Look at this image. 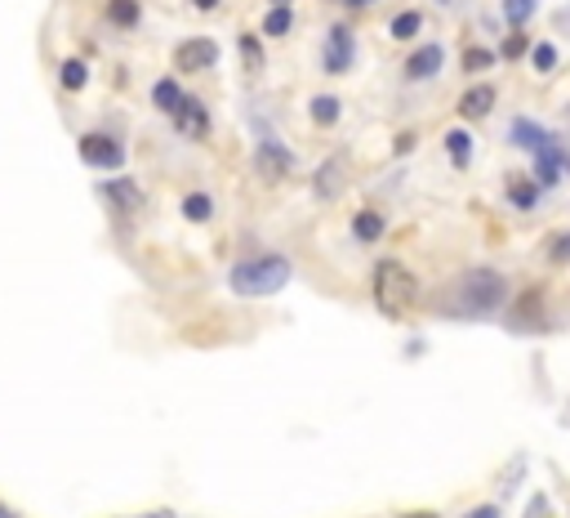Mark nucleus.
Masks as SVG:
<instances>
[{
  "mask_svg": "<svg viewBox=\"0 0 570 518\" xmlns=\"http://www.w3.org/2000/svg\"><path fill=\"white\" fill-rule=\"evenodd\" d=\"M468 518H499V509H494V505H477Z\"/></svg>",
  "mask_w": 570,
  "mask_h": 518,
  "instance_id": "nucleus-33",
  "label": "nucleus"
},
{
  "mask_svg": "<svg viewBox=\"0 0 570 518\" xmlns=\"http://www.w3.org/2000/svg\"><path fill=\"white\" fill-rule=\"evenodd\" d=\"M459 308L464 313H472V317H486V313H494L499 304L509 300V282L499 278L494 269H472V273H464L459 278Z\"/></svg>",
  "mask_w": 570,
  "mask_h": 518,
  "instance_id": "nucleus-3",
  "label": "nucleus"
},
{
  "mask_svg": "<svg viewBox=\"0 0 570 518\" xmlns=\"http://www.w3.org/2000/svg\"><path fill=\"white\" fill-rule=\"evenodd\" d=\"M259 174H267V179H281L285 170H290V153H285L281 144H259Z\"/></svg>",
  "mask_w": 570,
  "mask_h": 518,
  "instance_id": "nucleus-14",
  "label": "nucleus"
},
{
  "mask_svg": "<svg viewBox=\"0 0 570 518\" xmlns=\"http://www.w3.org/2000/svg\"><path fill=\"white\" fill-rule=\"evenodd\" d=\"M347 5H371V0H347Z\"/></svg>",
  "mask_w": 570,
  "mask_h": 518,
  "instance_id": "nucleus-36",
  "label": "nucleus"
},
{
  "mask_svg": "<svg viewBox=\"0 0 570 518\" xmlns=\"http://www.w3.org/2000/svg\"><path fill=\"white\" fill-rule=\"evenodd\" d=\"M419 295V282L414 273L401 264V259H379L375 269V304L388 313V317H401Z\"/></svg>",
  "mask_w": 570,
  "mask_h": 518,
  "instance_id": "nucleus-2",
  "label": "nucleus"
},
{
  "mask_svg": "<svg viewBox=\"0 0 570 518\" xmlns=\"http://www.w3.org/2000/svg\"><path fill=\"white\" fill-rule=\"evenodd\" d=\"M290 5H276V10H267V19H263V32L267 36H285V32H290Z\"/></svg>",
  "mask_w": 570,
  "mask_h": 518,
  "instance_id": "nucleus-24",
  "label": "nucleus"
},
{
  "mask_svg": "<svg viewBox=\"0 0 570 518\" xmlns=\"http://www.w3.org/2000/svg\"><path fill=\"white\" fill-rule=\"evenodd\" d=\"M214 63H219V45H214L209 36L183 41V45L174 49V68H179V72H205V68H214Z\"/></svg>",
  "mask_w": 570,
  "mask_h": 518,
  "instance_id": "nucleus-4",
  "label": "nucleus"
},
{
  "mask_svg": "<svg viewBox=\"0 0 570 518\" xmlns=\"http://www.w3.org/2000/svg\"><path fill=\"white\" fill-rule=\"evenodd\" d=\"M419 518H437V514H419Z\"/></svg>",
  "mask_w": 570,
  "mask_h": 518,
  "instance_id": "nucleus-38",
  "label": "nucleus"
},
{
  "mask_svg": "<svg viewBox=\"0 0 570 518\" xmlns=\"http://www.w3.org/2000/svg\"><path fill=\"white\" fill-rule=\"evenodd\" d=\"M347 63H352V32H347V27H330L326 72H347Z\"/></svg>",
  "mask_w": 570,
  "mask_h": 518,
  "instance_id": "nucleus-10",
  "label": "nucleus"
},
{
  "mask_svg": "<svg viewBox=\"0 0 570 518\" xmlns=\"http://www.w3.org/2000/svg\"><path fill=\"white\" fill-rule=\"evenodd\" d=\"M308 112H312V121H317V125H334V121L343 116V103H339L334 94H317V99L308 103Z\"/></svg>",
  "mask_w": 570,
  "mask_h": 518,
  "instance_id": "nucleus-16",
  "label": "nucleus"
},
{
  "mask_svg": "<svg viewBox=\"0 0 570 518\" xmlns=\"http://www.w3.org/2000/svg\"><path fill=\"white\" fill-rule=\"evenodd\" d=\"M442 63H446V49H442V45H419V49L406 58V81H428V77H437Z\"/></svg>",
  "mask_w": 570,
  "mask_h": 518,
  "instance_id": "nucleus-7",
  "label": "nucleus"
},
{
  "mask_svg": "<svg viewBox=\"0 0 570 518\" xmlns=\"http://www.w3.org/2000/svg\"><path fill=\"white\" fill-rule=\"evenodd\" d=\"M276 5H290V0H276Z\"/></svg>",
  "mask_w": 570,
  "mask_h": 518,
  "instance_id": "nucleus-39",
  "label": "nucleus"
},
{
  "mask_svg": "<svg viewBox=\"0 0 570 518\" xmlns=\"http://www.w3.org/2000/svg\"><path fill=\"white\" fill-rule=\"evenodd\" d=\"M490 108H494V86H472L464 99H459V116L464 121H481V116H490Z\"/></svg>",
  "mask_w": 570,
  "mask_h": 518,
  "instance_id": "nucleus-13",
  "label": "nucleus"
},
{
  "mask_svg": "<svg viewBox=\"0 0 570 518\" xmlns=\"http://www.w3.org/2000/svg\"><path fill=\"white\" fill-rule=\"evenodd\" d=\"M419 27H423V14H414V10H406V14H397V19H392V36H397V41L419 36Z\"/></svg>",
  "mask_w": 570,
  "mask_h": 518,
  "instance_id": "nucleus-25",
  "label": "nucleus"
},
{
  "mask_svg": "<svg viewBox=\"0 0 570 518\" xmlns=\"http://www.w3.org/2000/svg\"><path fill=\"white\" fill-rule=\"evenodd\" d=\"M152 103H157V108L170 116V112L183 103V90H179V81H157V86H152Z\"/></svg>",
  "mask_w": 570,
  "mask_h": 518,
  "instance_id": "nucleus-20",
  "label": "nucleus"
},
{
  "mask_svg": "<svg viewBox=\"0 0 570 518\" xmlns=\"http://www.w3.org/2000/svg\"><path fill=\"white\" fill-rule=\"evenodd\" d=\"M148 518H174V514H148Z\"/></svg>",
  "mask_w": 570,
  "mask_h": 518,
  "instance_id": "nucleus-37",
  "label": "nucleus"
},
{
  "mask_svg": "<svg viewBox=\"0 0 570 518\" xmlns=\"http://www.w3.org/2000/svg\"><path fill=\"white\" fill-rule=\"evenodd\" d=\"M107 19H112L116 27H134V23L142 19V5H138V0H112V5H107Z\"/></svg>",
  "mask_w": 570,
  "mask_h": 518,
  "instance_id": "nucleus-17",
  "label": "nucleus"
},
{
  "mask_svg": "<svg viewBox=\"0 0 570 518\" xmlns=\"http://www.w3.org/2000/svg\"><path fill=\"white\" fill-rule=\"evenodd\" d=\"M343 166H339V157H330V161H321V170L312 174V188H317V198L321 202H330V198H339V192H343Z\"/></svg>",
  "mask_w": 570,
  "mask_h": 518,
  "instance_id": "nucleus-12",
  "label": "nucleus"
},
{
  "mask_svg": "<svg viewBox=\"0 0 570 518\" xmlns=\"http://www.w3.org/2000/svg\"><path fill=\"white\" fill-rule=\"evenodd\" d=\"M509 322H513V331H522V336H539L544 331V300H539V291H526Z\"/></svg>",
  "mask_w": 570,
  "mask_h": 518,
  "instance_id": "nucleus-8",
  "label": "nucleus"
},
{
  "mask_svg": "<svg viewBox=\"0 0 570 518\" xmlns=\"http://www.w3.org/2000/svg\"><path fill=\"white\" fill-rule=\"evenodd\" d=\"M531 58H535V72H552L557 68V45H535Z\"/></svg>",
  "mask_w": 570,
  "mask_h": 518,
  "instance_id": "nucleus-27",
  "label": "nucleus"
},
{
  "mask_svg": "<svg viewBox=\"0 0 570 518\" xmlns=\"http://www.w3.org/2000/svg\"><path fill=\"white\" fill-rule=\"evenodd\" d=\"M548 259H552V264H570V233L548 241Z\"/></svg>",
  "mask_w": 570,
  "mask_h": 518,
  "instance_id": "nucleus-29",
  "label": "nucleus"
},
{
  "mask_svg": "<svg viewBox=\"0 0 570 518\" xmlns=\"http://www.w3.org/2000/svg\"><path fill=\"white\" fill-rule=\"evenodd\" d=\"M285 282H290V259L281 255H259V259H246L228 273V286L241 295V300H263V295H276Z\"/></svg>",
  "mask_w": 570,
  "mask_h": 518,
  "instance_id": "nucleus-1",
  "label": "nucleus"
},
{
  "mask_svg": "<svg viewBox=\"0 0 570 518\" xmlns=\"http://www.w3.org/2000/svg\"><path fill=\"white\" fill-rule=\"evenodd\" d=\"M214 5H219V0H196V10H214Z\"/></svg>",
  "mask_w": 570,
  "mask_h": 518,
  "instance_id": "nucleus-34",
  "label": "nucleus"
},
{
  "mask_svg": "<svg viewBox=\"0 0 570 518\" xmlns=\"http://www.w3.org/2000/svg\"><path fill=\"white\" fill-rule=\"evenodd\" d=\"M526 49H531V41H526V36H522V27H517V32L504 41V49H499V54H504V58H522Z\"/></svg>",
  "mask_w": 570,
  "mask_h": 518,
  "instance_id": "nucleus-30",
  "label": "nucleus"
},
{
  "mask_svg": "<svg viewBox=\"0 0 570 518\" xmlns=\"http://www.w3.org/2000/svg\"><path fill=\"white\" fill-rule=\"evenodd\" d=\"M209 211H214V202L205 198V192H192V198H183V215H187L192 224H205Z\"/></svg>",
  "mask_w": 570,
  "mask_h": 518,
  "instance_id": "nucleus-23",
  "label": "nucleus"
},
{
  "mask_svg": "<svg viewBox=\"0 0 570 518\" xmlns=\"http://www.w3.org/2000/svg\"><path fill=\"white\" fill-rule=\"evenodd\" d=\"M446 153L455 166H468V153H472V139H468V130H451L446 135Z\"/></svg>",
  "mask_w": 570,
  "mask_h": 518,
  "instance_id": "nucleus-22",
  "label": "nucleus"
},
{
  "mask_svg": "<svg viewBox=\"0 0 570 518\" xmlns=\"http://www.w3.org/2000/svg\"><path fill=\"white\" fill-rule=\"evenodd\" d=\"M103 198L112 202V206H121V211H142V192H138V183L134 179H107L103 183Z\"/></svg>",
  "mask_w": 570,
  "mask_h": 518,
  "instance_id": "nucleus-9",
  "label": "nucleus"
},
{
  "mask_svg": "<svg viewBox=\"0 0 570 518\" xmlns=\"http://www.w3.org/2000/svg\"><path fill=\"white\" fill-rule=\"evenodd\" d=\"M0 518H19V514H10V509H5V505H0Z\"/></svg>",
  "mask_w": 570,
  "mask_h": 518,
  "instance_id": "nucleus-35",
  "label": "nucleus"
},
{
  "mask_svg": "<svg viewBox=\"0 0 570 518\" xmlns=\"http://www.w3.org/2000/svg\"><path fill=\"white\" fill-rule=\"evenodd\" d=\"M170 121H174V130H179L183 139H205V135H209V112H205L201 99H183V103L170 112Z\"/></svg>",
  "mask_w": 570,
  "mask_h": 518,
  "instance_id": "nucleus-6",
  "label": "nucleus"
},
{
  "mask_svg": "<svg viewBox=\"0 0 570 518\" xmlns=\"http://www.w3.org/2000/svg\"><path fill=\"white\" fill-rule=\"evenodd\" d=\"M58 77H62V90H71V94H77V90H86V81H90V68H86L81 58H67Z\"/></svg>",
  "mask_w": 570,
  "mask_h": 518,
  "instance_id": "nucleus-18",
  "label": "nucleus"
},
{
  "mask_svg": "<svg viewBox=\"0 0 570 518\" xmlns=\"http://www.w3.org/2000/svg\"><path fill=\"white\" fill-rule=\"evenodd\" d=\"M241 54H246V68L254 72V68H259V41H254V36H246V41H241Z\"/></svg>",
  "mask_w": 570,
  "mask_h": 518,
  "instance_id": "nucleus-31",
  "label": "nucleus"
},
{
  "mask_svg": "<svg viewBox=\"0 0 570 518\" xmlns=\"http://www.w3.org/2000/svg\"><path fill=\"white\" fill-rule=\"evenodd\" d=\"M509 202L522 206V211L535 206V202H539V183H535V179H513V183H509Z\"/></svg>",
  "mask_w": 570,
  "mask_h": 518,
  "instance_id": "nucleus-21",
  "label": "nucleus"
},
{
  "mask_svg": "<svg viewBox=\"0 0 570 518\" xmlns=\"http://www.w3.org/2000/svg\"><path fill=\"white\" fill-rule=\"evenodd\" d=\"M531 14H535V0H504V19H509L513 27H522Z\"/></svg>",
  "mask_w": 570,
  "mask_h": 518,
  "instance_id": "nucleus-26",
  "label": "nucleus"
},
{
  "mask_svg": "<svg viewBox=\"0 0 570 518\" xmlns=\"http://www.w3.org/2000/svg\"><path fill=\"white\" fill-rule=\"evenodd\" d=\"M81 161L99 166V170H121L125 166V148L112 135H86L81 139Z\"/></svg>",
  "mask_w": 570,
  "mask_h": 518,
  "instance_id": "nucleus-5",
  "label": "nucleus"
},
{
  "mask_svg": "<svg viewBox=\"0 0 570 518\" xmlns=\"http://www.w3.org/2000/svg\"><path fill=\"white\" fill-rule=\"evenodd\" d=\"M414 148V135H397V157H406Z\"/></svg>",
  "mask_w": 570,
  "mask_h": 518,
  "instance_id": "nucleus-32",
  "label": "nucleus"
},
{
  "mask_svg": "<svg viewBox=\"0 0 570 518\" xmlns=\"http://www.w3.org/2000/svg\"><path fill=\"white\" fill-rule=\"evenodd\" d=\"M535 183H539V188H557V183H561V153H557V148L535 153Z\"/></svg>",
  "mask_w": 570,
  "mask_h": 518,
  "instance_id": "nucleus-15",
  "label": "nucleus"
},
{
  "mask_svg": "<svg viewBox=\"0 0 570 518\" xmlns=\"http://www.w3.org/2000/svg\"><path fill=\"white\" fill-rule=\"evenodd\" d=\"M352 233L362 237V241H375V237H384V215L379 211H362L352 219Z\"/></svg>",
  "mask_w": 570,
  "mask_h": 518,
  "instance_id": "nucleus-19",
  "label": "nucleus"
},
{
  "mask_svg": "<svg viewBox=\"0 0 570 518\" xmlns=\"http://www.w3.org/2000/svg\"><path fill=\"white\" fill-rule=\"evenodd\" d=\"M490 63H494L490 49H468V54H464V72H486Z\"/></svg>",
  "mask_w": 570,
  "mask_h": 518,
  "instance_id": "nucleus-28",
  "label": "nucleus"
},
{
  "mask_svg": "<svg viewBox=\"0 0 570 518\" xmlns=\"http://www.w3.org/2000/svg\"><path fill=\"white\" fill-rule=\"evenodd\" d=\"M513 144H517V148H526L531 157H535V153H544V148H557V139L548 135V130H539L535 121H513Z\"/></svg>",
  "mask_w": 570,
  "mask_h": 518,
  "instance_id": "nucleus-11",
  "label": "nucleus"
}]
</instances>
